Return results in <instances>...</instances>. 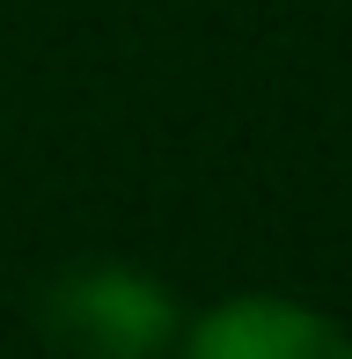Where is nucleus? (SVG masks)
Returning a JSON list of instances; mask_svg holds the SVG:
<instances>
[{
  "label": "nucleus",
  "mask_w": 352,
  "mask_h": 359,
  "mask_svg": "<svg viewBox=\"0 0 352 359\" xmlns=\"http://www.w3.org/2000/svg\"><path fill=\"white\" fill-rule=\"evenodd\" d=\"M37 330L59 359H169L184 337V308L154 271L125 257H88L44 286Z\"/></svg>",
  "instance_id": "f257e3e1"
},
{
  "label": "nucleus",
  "mask_w": 352,
  "mask_h": 359,
  "mask_svg": "<svg viewBox=\"0 0 352 359\" xmlns=\"http://www.w3.org/2000/svg\"><path fill=\"white\" fill-rule=\"evenodd\" d=\"M176 359H352V330L294 293H228L184 323Z\"/></svg>",
  "instance_id": "f03ea898"
}]
</instances>
